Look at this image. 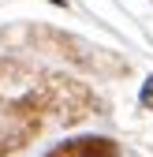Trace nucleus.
<instances>
[{
    "instance_id": "1",
    "label": "nucleus",
    "mask_w": 153,
    "mask_h": 157,
    "mask_svg": "<svg viewBox=\"0 0 153 157\" xmlns=\"http://www.w3.org/2000/svg\"><path fill=\"white\" fill-rule=\"evenodd\" d=\"M116 142L108 139H75V142H64L60 150H52L49 157H116Z\"/></svg>"
},
{
    "instance_id": "2",
    "label": "nucleus",
    "mask_w": 153,
    "mask_h": 157,
    "mask_svg": "<svg viewBox=\"0 0 153 157\" xmlns=\"http://www.w3.org/2000/svg\"><path fill=\"white\" fill-rule=\"evenodd\" d=\"M142 105H146V109H153V78L142 86Z\"/></svg>"
}]
</instances>
